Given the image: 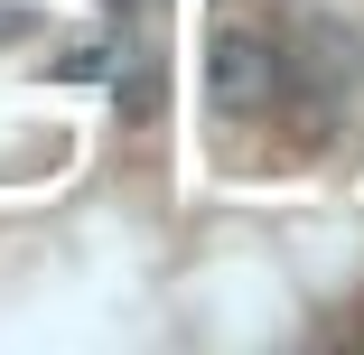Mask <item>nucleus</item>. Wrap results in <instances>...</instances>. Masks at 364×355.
<instances>
[{
	"instance_id": "1",
	"label": "nucleus",
	"mask_w": 364,
	"mask_h": 355,
	"mask_svg": "<svg viewBox=\"0 0 364 355\" xmlns=\"http://www.w3.org/2000/svg\"><path fill=\"white\" fill-rule=\"evenodd\" d=\"M205 94L225 103V112H262L271 94H280V47L262 38V28H215L205 38Z\"/></svg>"
}]
</instances>
